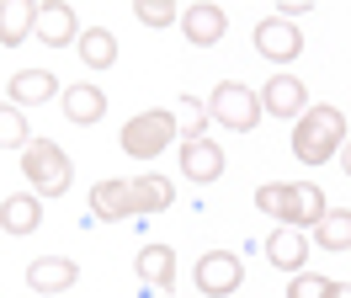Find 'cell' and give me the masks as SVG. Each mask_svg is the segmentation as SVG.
I'll return each instance as SVG.
<instances>
[{
    "label": "cell",
    "instance_id": "cell-1",
    "mask_svg": "<svg viewBox=\"0 0 351 298\" xmlns=\"http://www.w3.org/2000/svg\"><path fill=\"white\" fill-rule=\"evenodd\" d=\"M341 144H346V112L330 102H314L293 128V154L304 165H330L341 154Z\"/></svg>",
    "mask_w": 351,
    "mask_h": 298
},
{
    "label": "cell",
    "instance_id": "cell-2",
    "mask_svg": "<svg viewBox=\"0 0 351 298\" xmlns=\"http://www.w3.org/2000/svg\"><path fill=\"white\" fill-rule=\"evenodd\" d=\"M22 176L32 181V197H64L69 192V154L53 139H32L22 149Z\"/></svg>",
    "mask_w": 351,
    "mask_h": 298
},
{
    "label": "cell",
    "instance_id": "cell-3",
    "mask_svg": "<svg viewBox=\"0 0 351 298\" xmlns=\"http://www.w3.org/2000/svg\"><path fill=\"white\" fill-rule=\"evenodd\" d=\"M176 139V117L171 106H149V112H138L123 123V154L128 160H154V154H165Z\"/></svg>",
    "mask_w": 351,
    "mask_h": 298
},
{
    "label": "cell",
    "instance_id": "cell-4",
    "mask_svg": "<svg viewBox=\"0 0 351 298\" xmlns=\"http://www.w3.org/2000/svg\"><path fill=\"white\" fill-rule=\"evenodd\" d=\"M208 117H219V123L234 128V133H250V128L261 123V96L245 80H219V91L208 96Z\"/></svg>",
    "mask_w": 351,
    "mask_h": 298
},
{
    "label": "cell",
    "instance_id": "cell-5",
    "mask_svg": "<svg viewBox=\"0 0 351 298\" xmlns=\"http://www.w3.org/2000/svg\"><path fill=\"white\" fill-rule=\"evenodd\" d=\"M256 48H261V59L271 64H293L298 54H304V32H298V21H287V16H266L256 21Z\"/></svg>",
    "mask_w": 351,
    "mask_h": 298
},
{
    "label": "cell",
    "instance_id": "cell-6",
    "mask_svg": "<svg viewBox=\"0 0 351 298\" xmlns=\"http://www.w3.org/2000/svg\"><path fill=\"white\" fill-rule=\"evenodd\" d=\"M240 282H245V261L234 251H208L197 261V288L208 298H229V293H240Z\"/></svg>",
    "mask_w": 351,
    "mask_h": 298
},
{
    "label": "cell",
    "instance_id": "cell-7",
    "mask_svg": "<svg viewBox=\"0 0 351 298\" xmlns=\"http://www.w3.org/2000/svg\"><path fill=\"white\" fill-rule=\"evenodd\" d=\"M308 106L314 102H308V85L298 75H271L261 85V112H271V117H304Z\"/></svg>",
    "mask_w": 351,
    "mask_h": 298
},
{
    "label": "cell",
    "instance_id": "cell-8",
    "mask_svg": "<svg viewBox=\"0 0 351 298\" xmlns=\"http://www.w3.org/2000/svg\"><path fill=\"white\" fill-rule=\"evenodd\" d=\"M75 282H80V266L64 261V255H38V261L27 266V288H32V293H43V298L69 293Z\"/></svg>",
    "mask_w": 351,
    "mask_h": 298
},
{
    "label": "cell",
    "instance_id": "cell-9",
    "mask_svg": "<svg viewBox=\"0 0 351 298\" xmlns=\"http://www.w3.org/2000/svg\"><path fill=\"white\" fill-rule=\"evenodd\" d=\"M181 32H186L192 48H213L229 32V16H223V5H186L181 11Z\"/></svg>",
    "mask_w": 351,
    "mask_h": 298
},
{
    "label": "cell",
    "instance_id": "cell-10",
    "mask_svg": "<svg viewBox=\"0 0 351 298\" xmlns=\"http://www.w3.org/2000/svg\"><path fill=\"white\" fill-rule=\"evenodd\" d=\"M325 192H319V181H298V187H287V213L282 224H293V229H314L319 218H325Z\"/></svg>",
    "mask_w": 351,
    "mask_h": 298
},
{
    "label": "cell",
    "instance_id": "cell-11",
    "mask_svg": "<svg viewBox=\"0 0 351 298\" xmlns=\"http://www.w3.org/2000/svg\"><path fill=\"white\" fill-rule=\"evenodd\" d=\"M223 149L213 139H186L181 144V176H192V181H219L223 176Z\"/></svg>",
    "mask_w": 351,
    "mask_h": 298
},
{
    "label": "cell",
    "instance_id": "cell-12",
    "mask_svg": "<svg viewBox=\"0 0 351 298\" xmlns=\"http://www.w3.org/2000/svg\"><path fill=\"white\" fill-rule=\"evenodd\" d=\"M38 38H43L48 48H64V43H75V38H80L75 5H64V0H48V5H38Z\"/></svg>",
    "mask_w": 351,
    "mask_h": 298
},
{
    "label": "cell",
    "instance_id": "cell-13",
    "mask_svg": "<svg viewBox=\"0 0 351 298\" xmlns=\"http://www.w3.org/2000/svg\"><path fill=\"white\" fill-rule=\"evenodd\" d=\"M90 218H101V224H117V218H133V197H128V181H96L90 187Z\"/></svg>",
    "mask_w": 351,
    "mask_h": 298
},
{
    "label": "cell",
    "instance_id": "cell-14",
    "mask_svg": "<svg viewBox=\"0 0 351 298\" xmlns=\"http://www.w3.org/2000/svg\"><path fill=\"white\" fill-rule=\"evenodd\" d=\"M128 197H133V218H138V213H165L176 203V187H171V176L144 170V176H133V181H128Z\"/></svg>",
    "mask_w": 351,
    "mask_h": 298
},
{
    "label": "cell",
    "instance_id": "cell-15",
    "mask_svg": "<svg viewBox=\"0 0 351 298\" xmlns=\"http://www.w3.org/2000/svg\"><path fill=\"white\" fill-rule=\"evenodd\" d=\"M53 91H64V85L53 80V69H16L11 85H5L11 106H38V102H48Z\"/></svg>",
    "mask_w": 351,
    "mask_h": 298
},
{
    "label": "cell",
    "instance_id": "cell-16",
    "mask_svg": "<svg viewBox=\"0 0 351 298\" xmlns=\"http://www.w3.org/2000/svg\"><path fill=\"white\" fill-rule=\"evenodd\" d=\"M266 255H271V266H282V272H304V261H308V240H304V229L277 224V229H271V240H266Z\"/></svg>",
    "mask_w": 351,
    "mask_h": 298
},
{
    "label": "cell",
    "instance_id": "cell-17",
    "mask_svg": "<svg viewBox=\"0 0 351 298\" xmlns=\"http://www.w3.org/2000/svg\"><path fill=\"white\" fill-rule=\"evenodd\" d=\"M64 117L69 123H101V117H107V91L90 85V80L64 85Z\"/></svg>",
    "mask_w": 351,
    "mask_h": 298
},
{
    "label": "cell",
    "instance_id": "cell-18",
    "mask_svg": "<svg viewBox=\"0 0 351 298\" xmlns=\"http://www.w3.org/2000/svg\"><path fill=\"white\" fill-rule=\"evenodd\" d=\"M38 32V0H5L0 5V43L5 48H16Z\"/></svg>",
    "mask_w": 351,
    "mask_h": 298
},
{
    "label": "cell",
    "instance_id": "cell-19",
    "mask_svg": "<svg viewBox=\"0 0 351 298\" xmlns=\"http://www.w3.org/2000/svg\"><path fill=\"white\" fill-rule=\"evenodd\" d=\"M0 224H5V234H32L43 224V197H32V192L5 197V203H0Z\"/></svg>",
    "mask_w": 351,
    "mask_h": 298
},
{
    "label": "cell",
    "instance_id": "cell-20",
    "mask_svg": "<svg viewBox=\"0 0 351 298\" xmlns=\"http://www.w3.org/2000/svg\"><path fill=\"white\" fill-rule=\"evenodd\" d=\"M133 266H138V277H144L149 288H165V293H176V251H171V245H144Z\"/></svg>",
    "mask_w": 351,
    "mask_h": 298
},
{
    "label": "cell",
    "instance_id": "cell-21",
    "mask_svg": "<svg viewBox=\"0 0 351 298\" xmlns=\"http://www.w3.org/2000/svg\"><path fill=\"white\" fill-rule=\"evenodd\" d=\"M75 43H80L75 54H80L90 69H112V64H117V38H112L107 27H86V32H80Z\"/></svg>",
    "mask_w": 351,
    "mask_h": 298
},
{
    "label": "cell",
    "instance_id": "cell-22",
    "mask_svg": "<svg viewBox=\"0 0 351 298\" xmlns=\"http://www.w3.org/2000/svg\"><path fill=\"white\" fill-rule=\"evenodd\" d=\"M314 240L325 251H351V208H325V218L314 224Z\"/></svg>",
    "mask_w": 351,
    "mask_h": 298
},
{
    "label": "cell",
    "instance_id": "cell-23",
    "mask_svg": "<svg viewBox=\"0 0 351 298\" xmlns=\"http://www.w3.org/2000/svg\"><path fill=\"white\" fill-rule=\"evenodd\" d=\"M27 144H32V128H27L22 106L0 102V149H27Z\"/></svg>",
    "mask_w": 351,
    "mask_h": 298
},
{
    "label": "cell",
    "instance_id": "cell-24",
    "mask_svg": "<svg viewBox=\"0 0 351 298\" xmlns=\"http://www.w3.org/2000/svg\"><path fill=\"white\" fill-rule=\"evenodd\" d=\"M171 117L181 123V133H186V139H202V133H208V102H197V96H176Z\"/></svg>",
    "mask_w": 351,
    "mask_h": 298
},
{
    "label": "cell",
    "instance_id": "cell-25",
    "mask_svg": "<svg viewBox=\"0 0 351 298\" xmlns=\"http://www.w3.org/2000/svg\"><path fill=\"white\" fill-rule=\"evenodd\" d=\"M335 293V282L319 272H293V282H287V298H330Z\"/></svg>",
    "mask_w": 351,
    "mask_h": 298
},
{
    "label": "cell",
    "instance_id": "cell-26",
    "mask_svg": "<svg viewBox=\"0 0 351 298\" xmlns=\"http://www.w3.org/2000/svg\"><path fill=\"white\" fill-rule=\"evenodd\" d=\"M133 16L144 21V27H171L176 21V0H138Z\"/></svg>",
    "mask_w": 351,
    "mask_h": 298
},
{
    "label": "cell",
    "instance_id": "cell-27",
    "mask_svg": "<svg viewBox=\"0 0 351 298\" xmlns=\"http://www.w3.org/2000/svg\"><path fill=\"white\" fill-rule=\"evenodd\" d=\"M256 208H261L266 218H282V213H287V187H282V181H266V187H256Z\"/></svg>",
    "mask_w": 351,
    "mask_h": 298
},
{
    "label": "cell",
    "instance_id": "cell-28",
    "mask_svg": "<svg viewBox=\"0 0 351 298\" xmlns=\"http://www.w3.org/2000/svg\"><path fill=\"white\" fill-rule=\"evenodd\" d=\"M341 160H346V176H351V139L341 144Z\"/></svg>",
    "mask_w": 351,
    "mask_h": 298
},
{
    "label": "cell",
    "instance_id": "cell-29",
    "mask_svg": "<svg viewBox=\"0 0 351 298\" xmlns=\"http://www.w3.org/2000/svg\"><path fill=\"white\" fill-rule=\"evenodd\" d=\"M330 298H351V282H346V288H341V282H335V293H330Z\"/></svg>",
    "mask_w": 351,
    "mask_h": 298
},
{
    "label": "cell",
    "instance_id": "cell-30",
    "mask_svg": "<svg viewBox=\"0 0 351 298\" xmlns=\"http://www.w3.org/2000/svg\"><path fill=\"white\" fill-rule=\"evenodd\" d=\"M38 298H43V293H38Z\"/></svg>",
    "mask_w": 351,
    "mask_h": 298
}]
</instances>
